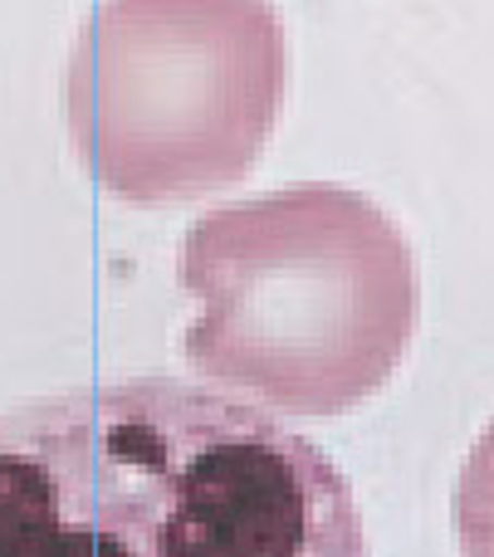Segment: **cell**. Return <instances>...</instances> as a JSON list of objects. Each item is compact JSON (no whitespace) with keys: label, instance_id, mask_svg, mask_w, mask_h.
<instances>
[{"label":"cell","instance_id":"3","mask_svg":"<svg viewBox=\"0 0 494 557\" xmlns=\"http://www.w3.org/2000/svg\"><path fill=\"white\" fill-rule=\"evenodd\" d=\"M289 88V39L255 0H118L88 10L64 74L69 137L94 182L137 206L240 182Z\"/></svg>","mask_w":494,"mask_h":557},{"label":"cell","instance_id":"4","mask_svg":"<svg viewBox=\"0 0 494 557\" xmlns=\"http://www.w3.org/2000/svg\"><path fill=\"white\" fill-rule=\"evenodd\" d=\"M456 543L460 557H494V421L470 445L456 480Z\"/></svg>","mask_w":494,"mask_h":557},{"label":"cell","instance_id":"2","mask_svg":"<svg viewBox=\"0 0 494 557\" xmlns=\"http://www.w3.org/2000/svg\"><path fill=\"white\" fill-rule=\"evenodd\" d=\"M176 278L196 298L182 352L206 382L284 416H343L392 382L421 318L402 225L329 182L192 221Z\"/></svg>","mask_w":494,"mask_h":557},{"label":"cell","instance_id":"1","mask_svg":"<svg viewBox=\"0 0 494 557\" xmlns=\"http://www.w3.org/2000/svg\"><path fill=\"white\" fill-rule=\"evenodd\" d=\"M0 557H368V529L264 406L127 376L0 406Z\"/></svg>","mask_w":494,"mask_h":557}]
</instances>
